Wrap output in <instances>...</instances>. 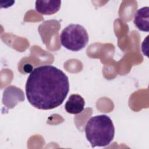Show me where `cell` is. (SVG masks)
<instances>
[{
    "mask_svg": "<svg viewBox=\"0 0 149 149\" xmlns=\"http://www.w3.org/2000/svg\"><path fill=\"white\" fill-rule=\"evenodd\" d=\"M69 91L68 76L52 65H42L33 69L26 83L28 101L39 109L48 110L59 107Z\"/></svg>",
    "mask_w": 149,
    "mask_h": 149,
    "instance_id": "6da1fadb",
    "label": "cell"
},
{
    "mask_svg": "<svg viewBox=\"0 0 149 149\" xmlns=\"http://www.w3.org/2000/svg\"><path fill=\"white\" fill-rule=\"evenodd\" d=\"M134 24L140 31H149V8L142 7L139 9L134 15Z\"/></svg>",
    "mask_w": 149,
    "mask_h": 149,
    "instance_id": "8992f818",
    "label": "cell"
},
{
    "mask_svg": "<svg viewBox=\"0 0 149 149\" xmlns=\"http://www.w3.org/2000/svg\"><path fill=\"white\" fill-rule=\"evenodd\" d=\"M87 140L92 147H105L113 140L115 127L112 119L106 115H100L90 118L85 127Z\"/></svg>",
    "mask_w": 149,
    "mask_h": 149,
    "instance_id": "7a4b0ae2",
    "label": "cell"
},
{
    "mask_svg": "<svg viewBox=\"0 0 149 149\" xmlns=\"http://www.w3.org/2000/svg\"><path fill=\"white\" fill-rule=\"evenodd\" d=\"M84 105V100L81 95L72 94L65 103V109L69 113L79 114L83 111Z\"/></svg>",
    "mask_w": 149,
    "mask_h": 149,
    "instance_id": "5b68a950",
    "label": "cell"
},
{
    "mask_svg": "<svg viewBox=\"0 0 149 149\" xmlns=\"http://www.w3.org/2000/svg\"><path fill=\"white\" fill-rule=\"evenodd\" d=\"M61 1H36V10L44 15H51L56 13L60 9Z\"/></svg>",
    "mask_w": 149,
    "mask_h": 149,
    "instance_id": "277c9868",
    "label": "cell"
},
{
    "mask_svg": "<svg viewBox=\"0 0 149 149\" xmlns=\"http://www.w3.org/2000/svg\"><path fill=\"white\" fill-rule=\"evenodd\" d=\"M88 35L86 29L79 24H70L60 34L61 45L72 51H79L88 42Z\"/></svg>",
    "mask_w": 149,
    "mask_h": 149,
    "instance_id": "3957f363",
    "label": "cell"
}]
</instances>
